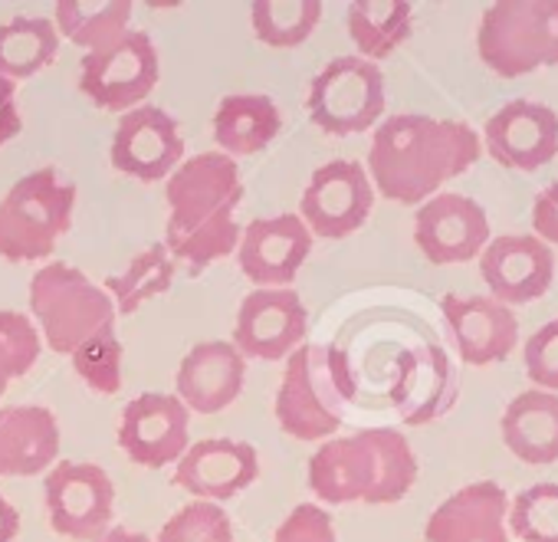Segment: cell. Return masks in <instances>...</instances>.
<instances>
[{
  "instance_id": "1",
  "label": "cell",
  "mask_w": 558,
  "mask_h": 542,
  "mask_svg": "<svg viewBox=\"0 0 558 542\" xmlns=\"http://www.w3.org/2000/svg\"><path fill=\"white\" fill-rule=\"evenodd\" d=\"M480 135L466 122L401 112L375 129L368 148V178L398 204H424L440 184L480 161Z\"/></svg>"
},
{
  "instance_id": "2",
  "label": "cell",
  "mask_w": 558,
  "mask_h": 542,
  "mask_svg": "<svg viewBox=\"0 0 558 542\" xmlns=\"http://www.w3.org/2000/svg\"><path fill=\"white\" fill-rule=\"evenodd\" d=\"M165 194L171 204L165 246L187 263L194 277L214 260L236 253L240 227L233 210L243 201V181L233 158L223 152L191 155L168 174Z\"/></svg>"
},
{
  "instance_id": "3",
  "label": "cell",
  "mask_w": 558,
  "mask_h": 542,
  "mask_svg": "<svg viewBox=\"0 0 558 542\" xmlns=\"http://www.w3.org/2000/svg\"><path fill=\"white\" fill-rule=\"evenodd\" d=\"M417 480V457L395 427H365L329 437L310 457V486L329 506L398 503Z\"/></svg>"
},
{
  "instance_id": "4",
  "label": "cell",
  "mask_w": 558,
  "mask_h": 542,
  "mask_svg": "<svg viewBox=\"0 0 558 542\" xmlns=\"http://www.w3.org/2000/svg\"><path fill=\"white\" fill-rule=\"evenodd\" d=\"M31 313L37 333L60 356H73L93 339L116 336V303L83 269L70 263H47L31 280Z\"/></svg>"
},
{
  "instance_id": "5",
  "label": "cell",
  "mask_w": 558,
  "mask_h": 542,
  "mask_svg": "<svg viewBox=\"0 0 558 542\" xmlns=\"http://www.w3.org/2000/svg\"><path fill=\"white\" fill-rule=\"evenodd\" d=\"M76 184L57 168L24 174L0 201V256L11 263L44 260L70 230Z\"/></svg>"
},
{
  "instance_id": "6",
  "label": "cell",
  "mask_w": 558,
  "mask_h": 542,
  "mask_svg": "<svg viewBox=\"0 0 558 542\" xmlns=\"http://www.w3.org/2000/svg\"><path fill=\"white\" fill-rule=\"evenodd\" d=\"M476 50L502 80L558 67V0H499L480 21Z\"/></svg>"
},
{
  "instance_id": "7",
  "label": "cell",
  "mask_w": 558,
  "mask_h": 542,
  "mask_svg": "<svg viewBox=\"0 0 558 542\" xmlns=\"http://www.w3.org/2000/svg\"><path fill=\"white\" fill-rule=\"evenodd\" d=\"M345 372L329 346H300L276 392V421L296 441H323L342 427Z\"/></svg>"
},
{
  "instance_id": "8",
  "label": "cell",
  "mask_w": 558,
  "mask_h": 542,
  "mask_svg": "<svg viewBox=\"0 0 558 542\" xmlns=\"http://www.w3.org/2000/svg\"><path fill=\"white\" fill-rule=\"evenodd\" d=\"M385 76L362 57H339L326 63L306 96L310 119L336 138L368 132L385 116Z\"/></svg>"
},
{
  "instance_id": "9",
  "label": "cell",
  "mask_w": 558,
  "mask_h": 542,
  "mask_svg": "<svg viewBox=\"0 0 558 542\" xmlns=\"http://www.w3.org/2000/svg\"><path fill=\"white\" fill-rule=\"evenodd\" d=\"M158 50L145 31H125L119 40L89 50L80 63V93L99 109L132 112L158 86Z\"/></svg>"
},
{
  "instance_id": "10",
  "label": "cell",
  "mask_w": 558,
  "mask_h": 542,
  "mask_svg": "<svg viewBox=\"0 0 558 542\" xmlns=\"http://www.w3.org/2000/svg\"><path fill=\"white\" fill-rule=\"evenodd\" d=\"M50 526L76 542H96L109 532L116 509V486L99 463L57 460L44 480Z\"/></svg>"
},
{
  "instance_id": "11",
  "label": "cell",
  "mask_w": 558,
  "mask_h": 542,
  "mask_svg": "<svg viewBox=\"0 0 558 542\" xmlns=\"http://www.w3.org/2000/svg\"><path fill=\"white\" fill-rule=\"evenodd\" d=\"M372 207H375V188L368 171L359 161L339 158L313 171L300 201V220L310 227V233H319L326 240H342L359 227H365Z\"/></svg>"
},
{
  "instance_id": "12",
  "label": "cell",
  "mask_w": 558,
  "mask_h": 542,
  "mask_svg": "<svg viewBox=\"0 0 558 542\" xmlns=\"http://www.w3.org/2000/svg\"><path fill=\"white\" fill-rule=\"evenodd\" d=\"M310 329V313L296 290H253L243 297L233 326V349L243 359L279 362L290 359Z\"/></svg>"
},
{
  "instance_id": "13",
  "label": "cell",
  "mask_w": 558,
  "mask_h": 542,
  "mask_svg": "<svg viewBox=\"0 0 558 542\" xmlns=\"http://www.w3.org/2000/svg\"><path fill=\"white\" fill-rule=\"evenodd\" d=\"M313 253V233L300 214L256 217L243 227L236 243V260L243 277L256 290H283L296 280L306 256Z\"/></svg>"
},
{
  "instance_id": "14",
  "label": "cell",
  "mask_w": 558,
  "mask_h": 542,
  "mask_svg": "<svg viewBox=\"0 0 558 542\" xmlns=\"http://www.w3.org/2000/svg\"><path fill=\"white\" fill-rule=\"evenodd\" d=\"M414 243L437 263H466L483 253L489 243V217L480 201L453 191L427 197L414 214Z\"/></svg>"
},
{
  "instance_id": "15",
  "label": "cell",
  "mask_w": 558,
  "mask_h": 542,
  "mask_svg": "<svg viewBox=\"0 0 558 542\" xmlns=\"http://www.w3.org/2000/svg\"><path fill=\"white\" fill-rule=\"evenodd\" d=\"M191 437V411L178 401V395L145 392L132 398L122 411L119 444L132 463L158 470L165 463H178Z\"/></svg>"
},
{
  "instance_id": "16",
  "label": "cell",
  "mask_w": 558,
  "mask_h": 542,
  "mask_svg": "<svg viewBox=\"0 0 558 542\" xmlns=\"http://www.w3.org/2000/svg\"><path fill=\"white\" fill-rule=\"evenodd\" d=\"M480 277L496 303L522 306L548 293L555 280V253L535 233H502L483 246Z\"/></svg>"
},
{
  "instance_id": "17",
  "label": "cell",
  "mask_w": 558,
  "mask_h": 542,
  "mask_svg": "<svg viewBox=\"0 0 558 542\" xmlns=\"http://www.w3.org/2000/svg\"><path fill=\"white\" fill-rule=\"evenodd\" d=\"M480 145L502 168L538 171L558 155V116L542 103L512 99L489 116Z\"/></svg>"
},
{
  "instance_id": "18",
  "label": "cell",
  "mask_w": 558,
  "mask_h": 542,
  "mask_svg": "<svg viewBox=\"0 0 558 542\" xmlns=\"http://www.w3.org/2000/svg\"><path fill=\"white\" fill-rule=\"evenodd\" d=\"M112 168L138 178V181H161L168 178L184 158V138L178 122L158 106H138L119 119L112 138Z\"/></svg>"
},
{
  "instance_id": "19",
  "label": "cell",
  "mask_w": 558,
  "mask_h": 542,
  "mask_svg": "<svg viewBox=\"0 0 558 542\" xmlns=\"http://www.w3.org/2000/svg\"><path fill=\"white\" fill-rule=\"evenodd\" d=\"M440 313L453 336V346L466 365L506 362L519 342V320L509 306L493 297H457L440 300Z\"/></svg>"
},
{
  "instance_id": "20",
  "label": "cell",
  "mask_w": 558,
  "mask_h": 542,
  "mask_svg": "<svg viewBox=\"0 0 558 542\" xmlns=\"http://www.w3.org/2000/svg\"><path fill=\"white\" fill-rule=\"evenodd\" d=\"M259 477V457L253 444L230 437H207L184 450L174 470V483L197 499L223 503L246 490Z\"/></svg>"
},
{
  "instance_id": "21",
  "label": "cell",
  "mask_w": 558,
  "mask_h": 542,
  "mask_svg": "<svg viewBox=\"0 0 558 542\" xmlns=\"http://www.w3.org/2000/svg\"><path fill=\"white\" fill-rule=\"evenodd\" d=\"M246 382V359L233 342H197L178 365V401L197 414H217L230 408Z\"/></svg>"
},
{
  "instance_id": "22",
  "label": "cell",
  "mask_w": 558,
  "mask_h": 542,
  "mask_svg": "<svg viewBox=\"0 0 558 542\" xmlns=\"http://www.w3.org/2000/svg\"><path fill=\"white\" fill-rule=\"evenodd\" d=\"M509 496L499 483L480 480L447 496L427 519V542H509Z\"/></svg>"
},
{
  "instance_id": "23",
  "label": "cell",
  "mask_w": 558,
  "mask_h": 542,
  "mask_svg": "<svg viewBox=\"0 0 558 542\" xmlns=\"http://www.w3.org/2000/svg\"><path fill=\"white\" fill-rule=\"evenodd\" d=\"M60 424L44 405L0 408V477H37L60 457Z\"/></svg>"
},
{
  "instance_id": "24",
  "label": "cell",
  "mask_w": 558,
  "mask_h": 542,
  "mask_svg": "<svg viewBox=\"0 0 558 542\" xmlns=\"http://www.w3.org/2000/svg\"><path fill=\"white\" fill-rule=\"evenodd\" d=\"M502 441L529 467L558 460V395L529 388L502 411Z\"/></svg>"
},
{
  "instance_id": "25",
  "label": "cell",
  "mask_w": 558,
  "mask_h": 542,
  "mask_svg": "<svg viewBox=\"0 0 558 542\" xmlns=\"http://www.w3.org/2000/svg\"><path fill=\"white\" fill-rule=\"evenodd\" d=\"M283 129L276 103L259 93L223 96L214 112V142L227 158H243L263 152Z\"/></svg>"
},
{
  "instance_id": "26",
  "label": "cell",
  "mask_w": 558,
  "mask_h": 542,
  "mask_svg": "<svg viewBox=\"0 0 558 542\" xmlns=\"http://www.w3.org/2000/svg\"><path fill=\"white\" fill-rule=\"evenodd\" d=\"M349 37L362 60H388L414 31V11L408 0H355L345 17Z\"/></svg>"
},
{
  "instance_id": "27",
  "label": "cell",
  "mask_w": 558,
  "mask_h": 542,
  "mask_svg": "<svg viewBox=\"0 0 558 542\" xmlns=\"http://www.w3.org/2000/svg\"><path fill=\"white\" fill-rule=\"evenodd\" d=\"M60 34L50 17H11L0 24V80H31L57 60Z\"/></svg>"
},
{
  "instance_id": "28",
  "label": "cell",
  "mask_w": 558,
  "mask_h": 542,
  "mask_svg": "<svg viewBox=\"0 0 558 542\" xmlns=\"http://www.w3.org/2000/svg\"><path fill=\"white\" fill-rule=\"evenodd\" d=\"M129 0H57V34L80 50H99L119 40L132 21Z\"/></svg>"
},
{
  "instance_id": "29",
  "label": "cell",
  "mask_w": 558,
  "mask_h": 542,
  "mask_svg": "<svg viewBox=\"0 0 558 542\" xmlns=\"http://www.w3.org/2000/svg\"><path fill=\"white\" fill-rule=\"evenodd\" d=\"M171 284H174V256L168 253L165 243H151L129 263L125 274L106 280V293L116 303V316H132L142 310V303L168 293Z\"/></svg>"
},
{
  "instance_id": "30",
  "label": "cell",
  "mask_w": 558,
  "mask_h": 542,
  "mask_svg": "<svg viewBox=\"0 0 558 542\" xmlns=\"http://www.w3.org/2000/svg\"><path fill=\"white\" fill-rule=\"evenodd\" d=\"M250 21L259 44L290 50L313 37L323 21V4L319 0H253Z\"/></svg>"
},
{
  "instance_id": "31",
  "label": "cell",
  "mask_w": 558,
  "mask_h": 542,
  "mask_svg": "<svg viewBox=\"0 0 558 542\" xmlns=\"http://www.w3.org/2000/svg\"><path fill=\"white\" fill-rule=\"evenodd\" d=\"M506 529L522 542H558V483H532L509 503Z\"/></svg>"
},
{
  "instance_id": "32",
  "label": "cell",
  "mask_w": 558,
  "mask_h": 542,
  "mask_svg": "<svg viewBox=\"0 0 558 542\" xmlns=\"http://www.w3.org/2000/svg\"><path fill=\"white\" fill-rule=\"evenodd\" d=\"M40 333L24 313L0 310V398L14 378H24L40 359Z\"/></svg>"
},
{
  "instance_id": "33",
  "label": "cell",
  "mask_w": 558,
  "mask_h": 542,
  "mask_svg": "<svg viewBox=\"0 0 558 542\" xmlns=\"http://www.w3.org/2000/svg\"><path fill=\"white\" fill-rule=\"evenodd\" d=\"M151 542H233V522L220 503L197 499L181 506Z\"/></svg>"
},
{
  "instance_id": "34",
  "label": "cell",
  "mask_w": 558,
  "mask_h": 542,
  "mask_svg": "<svg viewBox=\"0 0 558 542\" xmlns=\"http://www.w3.org/2000/svg\"><path fill=\"white\" fill-rule=\"evenodd\" d=\"M76 375L99 395H116L122 388V342L116 336H102L76 349L73 356Z\"/></svg>"
},
{
  "instance_id": "35",
  "label": "cell",
  "mask_w": 558,
  "mask_h": 542,
  "mask_svg": "<svg viewBox=\"0 0 558 542\" xmlns=\"http://www.w3.org/2000/svg\"><path fill=\"white\" fill-rule=\"evenodd\" d=\"M525 375L542 392H558V320L545 323L525 342Z\"/></svg>"
},
{
  "instance_id": "36",
  "label": "cell",
  "mask_w": 558,
  "mask_h": 542,
  "mask_svg": "<svg viewBox=\"0 0 558 542\" xmlns=\"http://www.w3.org/2000/svg\"><path fill=\"white\" fill-rule=\"evenodd\" d=\"M272 542H336L332 516L316 503H300L283 522L276 526Z\"/></svg>"
},
{
  "instance_id": "37",
  "label": "cell",
  "mask_w": 558,
  "mask_h": 542,
  "mask_svg": "<svg viewBox=\"0 0 558 542\" xmlns=\"http://www.w3.org/2000/svg\"><path fill=\"white\" fill-rule=\"evenodd\" d=\"M532 227H535V237L542 243H558V181L535 194Z\"/></svg>"
},
{
  "instance_id": "38",
  "label": "cell",
  "mask_w": 558,
  "mask_h": 542,
  "mask_svg": "<svg viewBox=\"0 0 558 542\" xmlns=\"http://www.w3.org/2000/svg\"><path fill=\"white\" fill-rule=\"evenodd\" d=\"M14 96H17L14 93V83L11 80H0V148H4L11 138H17L21 129H24Z\"/></svg>"
},
{
  "instance_id": "39",
  "label": "cell",
  "mask_w": 558,
  "mask_h": 542,
  "mask_svg": "<svg viewBox=\"0 0 558 542\" xmlns=\"http://www.w3.org/2000/svg\"><path fill=\"white\" fill-rule=\"evenodd\" d=\"M17 532H21V513L4 493H0V542H14Z\"/></svg>"
},
{
  "instance_id": "40",
  "label": "cell",
  "mask_w": 558,
  "mask_h": 542,
  "mask_svg": "<svg viewBox=\"0 0 558 542\" xmlns=\"http://www.w3.org/2000/svg\"><path fill=\"white\" fill-rule=\"evenodd\" d=\"M96 542H151L145 532H132V529H125V526H112L106 535H99Z\"/></svg>"
}]
</instances>
